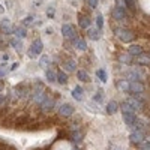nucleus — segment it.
Listing matches in <instances>:
<instances>
[{"instance_id": "1", "label": "nucleus", "mask_w": 150, "mask_h": 150, "mask_svg": "<svg viewBox=\"0 0 150 150\" xmlns=\"http://www.w3.org/2000/svg\"><path fill=\"white\" fill-rule=\"evenodd\" d=\"M116 35H117L119 39H120L122 42H125V44H129V42H132V41L135 39V33L131 32L129 29H125V27L116 29Z\"/></svg>"}, {"instance_id": "2", "label": "nucleus", "mask_w": 150, "mask_h": 150, "mask_svg": "<svg viewBox=\"0 0 150 150\" xmlns=\"http://www.w3.org/2000/svg\"><path fill=\"white\" fill-rule=\"evenodd\" d=\"M62 35H63V38H66V39H69V41L77 39V32H75L72 24H63V26H62Z\"/></svg>"}, {"instance_id": "3", "label": "nucleus", "mask_w": 150, "mask_h": 150, "mask_svg": "<svg viewBox=\"0 0 150 150\" xmlns=\"http://www.w3.org/2000/svg\"><path fill=\"white\" fill-rule=\"evenodd\" d=\"M144 90H146V87H144V84L141 81H131L129 83V92L131 93L141 95V93H144Z\"/></svg>"}, {"instance_id": "4", "label": "nucleus", "mask_w": 150, "mask_h": 150, "mask_svg": "<svg viewBox=\"0 0 150 150\" xmlns=\"http://www.w3.org/2000/svg\"><path fill=\"white\" fill-rule=\"evenodd\" d=\"M59 114H60L62 117H65V119L71 117V116L74 114V107L69 105V104H62L60 108H59Z\"/></svg>"}, {"instance_id": "5", "label": "nucleus", "mask_w": 150, "mask_h": 150, "mask_svg": "<svg viewBox=\"0 0 150 150\" xmlns=\"http://www.w3.org/2000/svg\"><path fill=\"white\" fill-rule=\"evenodd\" d=\"M0 30H2V33H5V35H12L14 33V27L11 26V20L9 18H3L2 21H0Z\"/></svg>"}, {"instance_id": "6", "label": "nucleus", "mask_w": 150, "mask_h": 150, "mask_svg": "<svg viewBox=\"0 0 150 150\" xmlns=\"http://www.w3.org/2000/svg\"><path fill=\"white\" fill-rule=\"evenodd\" d=\"M53 110H54V99L45 98V101L41 104V111L45 112V114H48V112H51Z\"/></svg>"}, {"instance_id": "7", "label": "nucleus", "mask_w": 150, "mask_h": 150, "mask_svg": "<svg viewBox=\"0 0 150 150\" xmlns=\"http://www.w3.org/2000/svg\"><path fill=\"white\" fill-rule=\"evenodd\" d=\"M129 141H131L132 144H140L141 141H144V134H143L141 131H138V129H135V131L131 132V135H129Z\"/></svg>"}, {"instance_id": "8", "label": "nucleus", "mask_w": 150, "mask_h": 150, "mask_svg": "<svg viewBox=\"0 0 150 150\" xmlns=\"http://www.w3.org/2000/svg\"><path fill=\"white\" fill-rule=\"evenodd\" d=\"M30 51H32V53H35L36 56L42 54V51H44V44H42V41H41V39H35V41L32 42Z\"/></svg>"}, {"instance_id": "9", "label": "nucleus", "mask_w": 150, "mask_h": 150, "mask_svg": "<svg viewBox=\"0 0 150 150\" xmlns=\"http://www.w3.org/2000/svg\"><path fill=\"white\" fill-rule=\"evenodd\" d=\"M111 15H112V18L117 20V21H123L125 18H126V9H120V8L114 6V9H112V12H111Z\"/></svg>"}, {"instance_id": "10", "label": "nucleus", "mask_w": 150, "mask_h": 150, "mask_svg": "<svg viewBox=\"0 0 150 150\" xmlns=\"http://www.w3.org/2000/svg\"><path fill=\"white\" fill-rule=\"evenodd\" d=\"M30 123V117L29 116H20L14 120V128H26Z\"/></svg>"}, {"instance_id": "11", "label": "nucleus", "mask_w": 150, "mask_h": 150, "mask_svg": "<svg viewBox=\"0 0 150 150\" xmlns=\"http://www.w3.org/2000/svg\"><path fill=\"white\" fill-rule=\"evenodd\" d=\"M90 18H89V15H86V14H83V12H80L78 14V24H80V27L81 29H89L90 27Z\"/></svg>"}, {"instance_id": "12", "label": "nucleus", "mask_w": 150, "mask_h": 150, "mask_svg": "<svg viewBox=\"0 0 150 150\" xmlns=\"http://www.w3.org/2000/svg\"><path fill=\"white\" fill-rule=\"evenodd\" d=\"M62 68H63L66 72H75V69H77V63H75V60L69 59V60H65L63 63H62Z\"/></svg>"}, {"instance_id": "13", "label": "nucleus", "mask_w": 150, "mask_h": 150, "mask_svg": "<svg viewBox=\"0 0 150 150\" xmlns=\"http://www.w3.org/2000/svg\"><path fill=\"white\" fill-rule=\"evenodd\" d=\"M72 98L75 99V101H83V99H84V90H83L81 86L74 87V90H72Z\"/></svg>"}, {"instance_id": "14", "label": "nucleus", "mask_w": 150, "mask_h": 150, "mask_svg": "<svg viewBox=\"0 0 150 150\" xmlns=\"http://www.w3.org/2000/svg\"><path fill=\"white\" fill-rule=\"evenodd\" d=\"M137 114L135 112H123V120H125V123L126 125H129V126H132V125L137 122Z\"/></svg>"}, {"instance_id": "15", "label": "nucleus", "mask_w": 150, "mask_h": 150, "mask_svg": "<svg viewBox=\"0 0 150 150\" xmlns=\"http://www.w3.org/2000/svg\"><path fill=\"white\" fill-rule=\"evenodd\" d=\"M87 36H89L90 39H93V41H99V39H101V30H99L98 27L96 29L89 27V29H87Z\"/></svg>"}, {"instance_id": "16", "label": "nucleus", "mask_w": 150, "mask_h": 150, "mask_svg": "<svg viewBox=\"0 0 150 150\" xmlns=\"http://www.w3.org/2000/svg\"><path fill=\"white\" fill-rule=\"evenodd\" d=\"M135 63H137V65H141V66H149V65H150V57L143 53V54H140V56H137Z\"/></svg>"}, {"instance_id": "17", "label": "nucleus", "mask_w": 150, "mask_h": 150, "mask_svg": "<svg viewBox=\"0 0 150 150\" xmlns=\"http://www.w3.org/2000/svg\"><path fill=\"white\" fill-rule=\"evenodd\" d=\"M45 78H47V81H50V83H54V81H57V72H54V69H51V68H47V71H45Z\"/></svg>"}, {"instance_id": "18", "label": "nucleus", "mask_w": 150, "mask_h": 150, "mask_svg": "<svg viewBox=\"0 0 150 150\" xmlns=\"http://www.w3.org/2000/svg\"><path fill=\"white\" fill-rule=\"evenodd\" d=\"M77 77H78V80L83 81V83H90V75L87 74L86 69H78V71H77Z\"/></svg>"}, {"instance_id": "19", "label": "nucleus", "mask_w": 150, "mask_h": 150, "mask_svg": "<svg viewBox=\"0 0 150 150\" xmlns=\"http://www.w3.org/2000/svg\"><path fill=\"white\" fill-rule=\"evenodd\" d=\"M116 87L120 90V92H129V81L126 80H119L116 83Z\"/></svg>"}, {"instance_id": "20", "label": "nucleus", "mask_w": 150, "mask_h": 150, "mask_svg": "<svg viewBox=\"0 0 150 150\" xmlns=\"http://www.w3.org/2000/svg\"><path fill=\"white\" fill-rule=\"evenodd\" d=\"M117 110H119V104L116 101H110L108 102V105H107V112L108 114H116Z\"/></svg>"}, {"instance_id": "21", "label": "nucleus", "mask_w": 150, "mask_h": 150, "mask_svg": "<svg viewBox=\"0 0 150 150\" xmlns=\"http://www.w3.org/2000/svg\"><path fill=\"white\" fill-rule=\"evenodd\" d=\"M128 78H129V81H141L143 80V75L138 72V71H131L129 74H128Z\"/></svg>"}, {"instance_id": "22", "label": "nucleus", "mask_w": 150, "mask_h": 150, "mask_svg": "<svg viewBox=\"0 0 150 150\" xmlns=\"http://www.w3.org/2000/svg\"><path fill=\"white\" fill-rule=\"evenodd\" d=\"M131 56H140V54H143V48H141V45H131L129 47V51H128Z\"/></svg>"}, {"instance_id": "23", "label": "nucleus", "mask_w": 150, "mask_h": 150, "mask_svg": "<svg viewBox=\"0 0 150 150\" xmlns=\"http://www.w3.org/2000/svg\"><path fill=\"white\" fill-rule=\"evenodd\" d=\"M74 47L77 48V50H80V51H86V50H87L86 41H84V39H78V38L74 41Z\"/></svg>"}, {"instance_id": "24", "label": "nucleus", "mask_w": 150, "mask_h": 150, "mask_svg": "<svg viewBox=\"0 0 150 150\" xmlns=\"http://www.w3.org/2000/svg\"><path fill=\"white\" fill-rule=\"evenodd\" d=\"M68 81H69L68 74L63 72V71H59V72H57V83H59V84H66Z\"/></svg>"}, {"instance_id": "25", "label": "nucleus", "mask_w": 150, "mask_h": 150, "mask_svg": "<svg viewBox=\"0 0 150 150\" xmlns=\"http://www.w3.org/2000/svg\"><path fill=\"white\" fill-rule=\"evenodd\" d=\"M14 35H15V38L23 39V38L27 36V30L24 29V27H14Z\"/></svg>"}, {"instance_id": "26", "label": "nucleus", "mask_w": 150, "mask_h": 150, "mask_svg": "<svg viewBox=\"0 0 150 150\" xmlns=\"http://www.w3.org/2000/svg\"><path fill=\"white\" fill-rule=\"evenodd\" d=\"M120 62H122V63H125V65H132L134 63V59H132V56L129 53H123L120 56Z\"/></svg>"}, {"instance_id": "27", "label": "nucleus", "mask_w": 150, "mask_h": 150, "mask_svg": "<svg viewBox=\"0 0 150 150\" xmlns=\"http://www.w3.org/2000/svg\"><path fill=\"white\" fill-rule=\"evenodd\" d=\"M50 63H51V57H50V56L44 54V56H41V57H39V66H42V68H47Z\"/></svg>"}, {"instance_id": "28", "label": "nucleus", "mask_w": 150, "mask_h": 150, "mask_svg": "<svg viewBox=\"0 0 150 150\" xmlns=\"http://www.w3.org/2000/svg\"><path fill=\"white\" fill-rule=\"evenodd\" d=\"M11 45L14 47L18 53H21V51H23V42H21L20 38H15V39H12V41H11Z\"/></svg>"}, {"instance_id": "29", "label": "nucleus", "mask_w": 150, "mask_h": 150, "mask_svg": "<svg viewBox=\"0 0 150 150\" xmlns=\"http://www.w3.org/2000/svg\"><path fill=\"white\" fill-rule=\"evenodd\" d=\"M41 128H44V123H39V122H36V123L27 125V126H26V131H39Z\"/></svg>"}, {"instance_id": "30", "label": "nucleus", "mask_w": 150, "mask_h": 150, "mask_svg": "<svg viewBox=\"0 0 150 150\" xmlns=\"http://www.w3.org/2000/svg\"><path fill=\"white\" fill-rule=\"evenodd\" d=\"M83 137H84V134H83L81 131H78V129H75V131L72 132V140H74L75 143H80V141L83 140Z\"/></svg>"}, {"instance_id": "31", "label": "nucleus", "mask_w": 150, "mask_h": 150, "mask_svg": "<svg viewBox=\"0 0 150 150\" xmlns=\"http://www.w3.org/2000/svg\"><path fill=\"white\" fill-rule=\"evenodd\" d=\"M96 26H98V29L101 30L102 27H104V15L99 12V14L96 15Z\"/></svg>"}, {"instance_id": "32", "label": "nucleus", "mask_w": 150, "mask_h": 150, "mask_svg": "<svg viewBox=\"0 0 150 150\" xmlns=\"http://www.w3.org/2000/svg\"><path fill=\"white\" fill-rule=\"evenodd\" d=\"M96 75H98V78H101L102 83H107V72H105L104 69H99V71L96 72Z\"/></svg>"}, {"instance_id": "33", "label": "nucleus", "mask_w": 150, "mask_h": 150, "mask_svg": "<svg viewBox=\"0 0 150 150\" xmlns=\"http://www.w3.org/2000/svg\"><path fill=\"white\" fill-rule=\"evenodd\" d=\"M120 107H122V111H123V112H135V111L132 110V107H131L128 102H123Z\"/></svg>"}, {"instance_id": "34", "label": "nucleus", "mask_w": 150, "mask_h": 150, "mask_svg": "<svg viewBox=\"0 0 150 150\" xmlns=\"http://www.w3.org/2000/svg\"><path fill=\"white\" fill-rule=\"evenodd\" d=\"M95 102H102V99H104V90H98V93L95 95Z\"/></svg>"}, {"instance_id": "35", "label": "nucleus", "mask_w": 150, "mask_h": 150, "mask_svg": "<svg viewBox=\"0 0 150 150\" xmlns=\"http://www.w3.org/2000/svg\"><path fill=\"white\" fill-rule=\"evenodd\" d=\"M33 20H35V17H33V15H29V17H26V18L23 20V26H32Z\"/></svg>"}, {"instance_id": "36", "label": "nucleus", "mask_w": 150, "mask_h": 150, "mask_svg": "<svg viewBox=\"0 0 150 150\" xmlns=\"http://www.w3.org/2000/svg\"><path fill=\"white\" fill-rule=\"evenodd\" d=\"M116 6H117V8H120V9H128L126 0H116Z\"/></svg>"}, {"instance_id": "37", "label": "nucleus", "mask_w": 150, "mask_h": 150, "mask_svg": "<svg viewBox=\"0 0 150 150\" xmlns=\"http://www.w3.org/2000/svg\"><path fill=\"white\" fill-rule=\"evenodd\" d=\"M87 3H89L90 8H96L98 3H99V0H87Z\"/></svg>"}, {"instance_id": "38", "label": "nucleus", "mask_w": 150, "mask_h": 150, "mask_svg": "<svg viewBox=\"0 0 150 150\" xmlns=\"http://www.w3.org/2000/svg\"><path fill=\"white\" fill-rule=\"evenodd\" d=\"M5 104H6V96L0 93V108H2V107H5Z\"/></svg>"}, {"instance_id": "39", "label": "nucleus", "mask_w": 150, "mask_h": 150, "mask_svg": "<svg viewBox=\"0 0 150 150\" xmlns=\"http://www.w3.org/2000/svg\"><path fill=\"white\" fill-rule=\"evenodd\" d=\"M54 12H56V11H54V8H48L47 15H48V17H53V15H54Z\"/></svg>"}, {"instance_id": "40", "label": "nucleus", "mask_w": 150, "mask_h": 150, "mask_svg": "<svg viewBox=\"0 0 150 150\" xmlns=\"http://www.w3.org/2000/svg\"><path fill=\"white\" fill-rule=\"evenodd\" d=\"M126 5H128V8L134 9V6H135V2H134V0H126Z\"/></svg>"}, {"instance_id": "41", "label": "nucleus", "mask_w": 150, "mask_h": 150, "mask_svg": "<svg viewBox=\"0 0 150 150\" xmlns=\"http://www.w3.org/2000/svg\"><path fill=\"white\" fill-rule=\"evenodd\" d=\"M8 74V71L6 69H3V68H0V78H3L5 77V75Z\"/></svg>"}, {"instance_id": "42", "label": "nucleus", "mask_w": 150, "mask_h": 150, "mask_svg": "<svg viewBox=\"0 0 150 150\" xmlns=\"http://www.w3.org/2000/svg\"><path fill=\"white\" fill-rule=\"evenodd\" d=\"M141 150H150V143H146V144L141 147Z\"/></svg>"}, {"instance_id": "43", "label": "nucleus", "mask_w": 150, "mask_h": 150, "mask_svg": "<svg viewBox=\"0 0 150 150\" xmlns=\"http://www.w3.org/2000/svg\"><path fill=\"white\" fill-rule=\"evenodd\" d=\"M45 32H47V35H53V32H54V30H53V27H51V29L48 27V29H47Z\"/></svg>"}, {"instance_id": "44", "label": "nucleus", "mask_w": 150, "mask_h": 150, "mask_svg": "<svg viewBox=\"0 0 150 150\" xmlns=\"http://www.w3.org/2000/svg\"><path fill=\"white\" fill-rule=\"evenodd\" d=\"M3 89H5V84L3 81H0V92H3Z\"/></svg>"}, {"instance_id": "45", "label": "nucleus", "mask_w": 150, "mask_h": 150, "mask_svg": "<svg viewBox=\"0 0 150 150\" xmlns=\"http://www.w3.org/2000/svg\"><path fill=\"white\" fill-rule=\"evenodd\" d=\"M5 12V8H3V5H0V14H3Z\"/></svg>"}, {"instance_id": "46", "label": "nucleus", "mask_w": 150, "mask_h": 150, "mask_svg": "<svg viewBox=\"0 0 150 150\" xmlns=\"http://www.w3.org/2000/svg\"><path fill=\"white\" fill-rule=\"evenodd\" d=\"M18 68V63H15V65H12V71H15Z\"/></svg>"}, {"instance_id": "47", "label": "nucleus", "mask_w": 150, "mask_h": 150, "mask_svg": "<svg viewBox=\"0 0 150 150\" xmlns=\"http://www.w3.org/2000/svg\"><path fill=\"white\" fill-rule=\"evenodd\" d=\"M146 143H150V135L147 137V141H146Z\"/></svg>"}, {"instance_id": "48", "label": "nucleus", "mask_w": 150, "mask_h": 150, "mask_svg": "<svg viewBox=\"0 0 150 150\" xmlns=\"http://www.w3.org/2000/svg\"><path fill=\"white\" fill-rule=\"evenodd\" d=\"M38 150H47V149H38Z\"/></svg>"}]
</instances>
